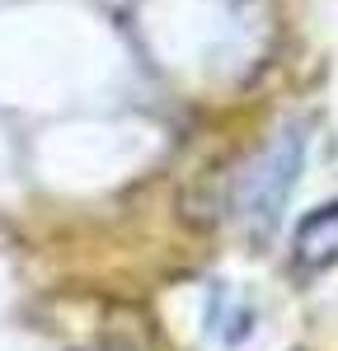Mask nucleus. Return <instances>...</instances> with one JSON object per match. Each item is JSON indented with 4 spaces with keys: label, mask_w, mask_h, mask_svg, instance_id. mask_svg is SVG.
<instances>
[{
    "label": "nucleus",
    "mask_w": 338,
    "mask_h": 351,
    "mask_svg": "<svg viewBox=\"0 0 338 351\" xmlns=\"http://www.w3.org/2000/svg\"><path fill=\"white\" fill-rule=\"evenodd\" d=\"M301 164H306V127L291 122V127H282V132L268 141V150L240 173V183H235V216L245 220L254 234H268L282 220V206H286V197L296 188Z\"/></svg>",
    "instance_id": "nucleus-1"
},
{
    "label": "nucleus",
    "mask_w": 338,
    "mask_h": 351,
    "mask_svg": "<svg viewBox=\"0 0 338 351\" xmlns=\"http://www.w3.org/2000/svg\"><path fill=\"white\" fill-rule=\"evenodd\" d=\"M291 253H296V267H301V271L334 267V263H338V202L315 206V211L296 225Z\"/></svg>",
    "instance_id": "nucleus-2"
}]
</instances>
